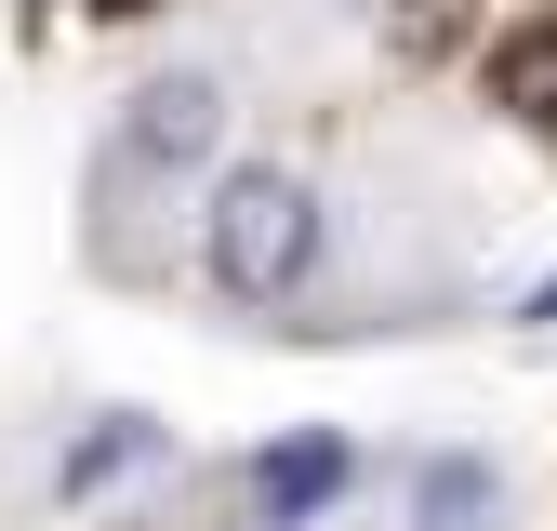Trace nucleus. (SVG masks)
<instances>
[{
  "instance_id": "20e7f679",
  "label": "nucleus",
  "mask_w": 557,
  "mask_h": 531,
  "mask_svg": "<svg viewBox=\"0 0 557 531\" xmlns=\"http://www.w3.org/2000/svg\"><path fill=\"white\" fill-rule=\"evenodd\" d=\"M492 94L544 133V147H557V27H518V40H492Z\"/></svg>"
},
{
  "instance_id": "f257e3e1",
  "label": "nucleus",
  "mask_w": 557,
  "mask_h": 531,
  "mask_svg": "<svg viewBox=\"0 0 557 531\" xmlns=\"http://www.w3.org/2000/svg\"><path fill=\"white\" fill-rule=\"evenodd\" d=\"M199 266H213L226 306L306 293V266H319V186H306L293 160H239V173L213 186V213H199Z\"/></svg>"
},
{
  "instance_id": "423d86ee",
  "label": "nucleus",
  "mask_w": 557,
  "mask_h": 531,
  "mask_svg": "<svg viewBox=\"0 0 557 531\" xmlns=\"http://www.w3.org/2000/svg\"><path fill=\"white\" fill-rule=\"evenodd\" d=\"M411 531H492V465L478 452H438L411 479Z\"/></svg>"
},
{
  "instance_id": "39448f33",
  "label": "nucleus",
  "mask_w": 557,
  "mask_h": 531,
  "mask_svg": "<svg viewBox=\"0 0 557 531\" xmlns=\"http://www.w3.org/2000/svg\"><path fill=\"white\" fill-rule=\"evenodd\" d=\"M147 452H160V425H147V412H107V425H94L81 452L53 465V492H66V505H94V492H107V479H133Z\"/></svg>"
},
{
  "instance_id": "0eeeda50",
  "label": "nucleus",
  "mask_w": 557,
  "mask_h": 531,
  "mask_svg": "<svg viewBox=\"0 0 557 531\" xmlns=\"http://www.w3.org/2000/svg\"><path fill=\"white\" fill-rule=\"evenodd\" d=\"M518 319H531V332H557V280H544V293H531V306H518Z\"/></svg>"
},
{
  "instance_id": "7ed1b4c3",
  "label": "nucleus",
  "mask_w": 557,
  "mask_h": 531,
  "mask_svg": "<svg viewBox=\"0 0 557 531\" xmlns=\"http://www.w3.org/2000/svg\"><path fill=\"white\" fill-rule=\"evenodd\" d=\"M345 479H359V452H345L332 425H306V439H265V452H252V518H265V531H306V518H319Z\"/></svg>"
},
{
  "instance_id": "6e6552de",
  "label": "nucleus",
  "mask_w": 557,
  "mask_h": 531,
  "mask_svg": "<svg viewBox=\"0 0 557 531\" xmlns=\"http://www.w3.org/2000/svg\"><path fill=\"white\" fill-rule=\"evenodd\" d=\"M94 14H147V0H94Z\"/></svg>"
},
{
  "instance_id": "f03ea898",
  "label": "nucleus",
  "mask_w": 557,
  "mask_h": 531,
  "mask_svg": "<svg viewBox=\"0 0 557 531\" xmlns=\"http://www.w3.org/2000/svg\"><path fill=\"white\" fill-rule=\"evenodd\" d=\"M213 133H226V81H213V66H173V81L133 94L120 173H199V160H213Z\"/></svg>"
}]
</instances>
